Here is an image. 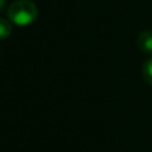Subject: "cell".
Listing matches in <instances>:
<instances>
[{
	"label": "cell",
	"instance_id": "5",
	"mask_svg": "<svg viewBox=\"0 0 152 152\" xmlns=\"http://www.w3.org/2000/svg\"><path fill=\"white\" fill-rule=\"evenodd\" d=\"M4 5H5V0H0V11L4 8Z\"/></svg>",
	"mask_w": 152,
	"mask_h": 152
},
{
	"label": "cell",
	"instance_id": "2",
	"mask_svg": "<svg viewBox=\"0 0 152 152\" xmlns=\"http://www.w3.org/2000/svg\"><path fill=\"white\" fill-rule=\"evenodd\" d=\"M136 44L142 52L152 55V31H143L137 36Z\"/></svg>",
	"mask_w": 152,
	"mask_h": 152
},
{
	"label": "cell",
	"instance_id": "3",
	"mask_svg": "<svg viewBox=\"0 0 152 152\" xmlns=\"http://www.w3.org/2000/svg\"><path fill=\"white\" fill-rule=\"evenodd\" d=\"M12 32V26H11L10 20H5V19L0 18V40L8 37Z\"/></svg>",
	"mask_w": 152,
	"mask_h": 152
},
{
	"label": "cell",
	"instance_id": "4",
	"mask_svg": "<svg viewBox=\"0 0 152 152\" xmlns=\"http://www.w3.org/2000/svg\"><path fill=\"white\" fill-rule=\"evenodd\" d=\"M143 76H144V80L150 86H152V56L145 60L144 66H143Z\"/></svg>",
	"mask_w": 152,
	"mask_h": 152
},
{
	"label": "cell",
	"instance_id": "1",
	"mask_svg": "<svg viewBox=\"0 0 152 152\" xmlns=\"http://www.w3.org/2000/svg\"><path fill=\"white\" fill-rule=\"evenodd\" d=\"M7 15L11 23L20 27H26L36 20L37 7L32 0H16L10 4Z\"/></svg>",
	"mask_w": 152,
	"mask_h": 152
}]
</instances>
